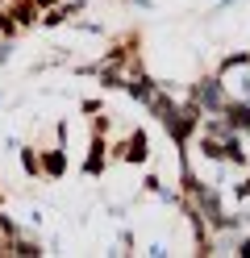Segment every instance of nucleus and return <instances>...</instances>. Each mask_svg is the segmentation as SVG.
Returning <instances> with one entry per match:
<instances>
[]
</instances>
